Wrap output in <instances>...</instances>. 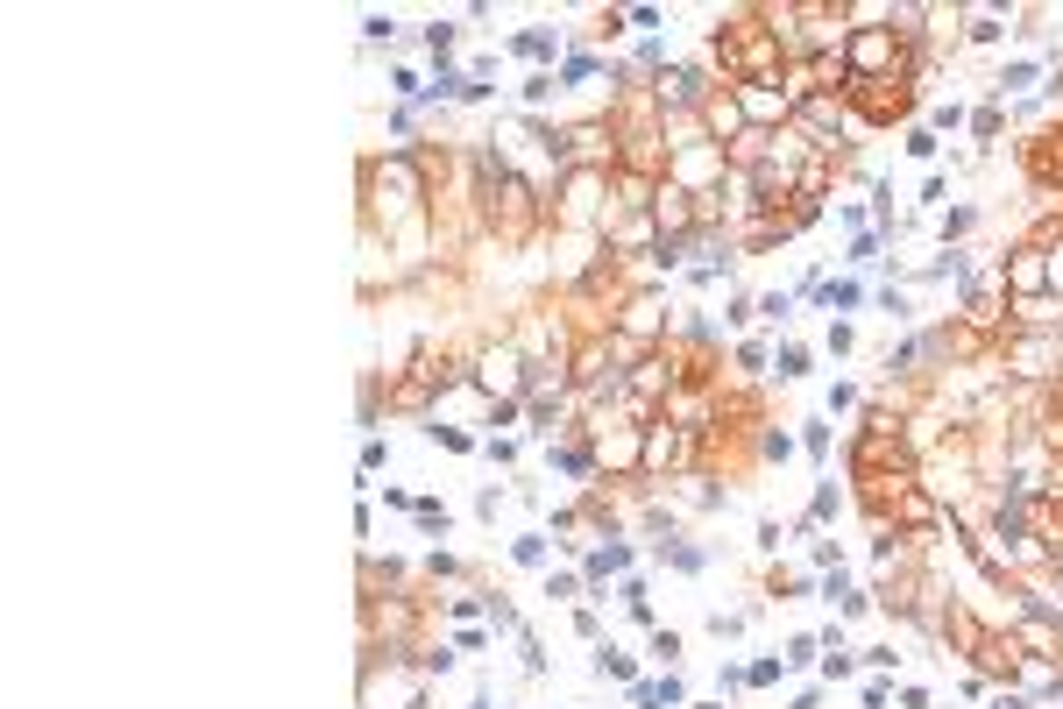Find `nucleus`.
<instances>
[{
    "instance_id": "9",
    "label": "nucleus",
    "mask_w": 1063,
    "mask_h": 709,
    "mask_svg": "<svg viewBox=\"0 0 1063 709\" xmlns=\"http://www.w3.org/2000/svg\"><path fill=\"white\" fill-rule=\"evenodd\" d=\"M454 43H461V29H454V22H426V50H433V57H447Z\"/></svg>"
},
{
    "instance_id": "18",
    "label": "nucleus",
    "mask_w": 1063,
    "mask_h": 709,
    "mask_svg": "<svg viewBox=\"0 0 1063 709\" xmlns=\"http://www.w3.org/2000/svg\"><path fill=\"white\" fill-rule=\"evenodd\" d=\"M759 454H766V461H787V454H794V440H787V433H780V426H773V433H766V440H759Z\"/></svg>"
},
{
    "instance_id": "1",
    "label": "nucleus",
    "mask_w": 1063,
    "mask_h": 709,
    "mask_svg": "<svg viewBox=\"0 0 1063 709\" xmlns=\"http://www.w3.org/2000/svg\"><path fill=\"white\" fill-rule=\"evenodd\" d=\"M709 57L723 64V86L730 93H745V86H780V71L794 64L780 29L766 15H723L716 36H709Z\"/></svg>"
},
{
    "instance_id": "7",
    "label": "nucleus",
    "mask_w": 1063,
    "mask_h": 709,
    "mask_svg": "<svg viewBox=\"0 0 1063 709\" xmlns=\"http://www.w3.org/2000/svg\"><path fill=\"white\" fill-rule=\"evenodd\" d=\"M511 561H518V568H546V539H539V532L511 539Z\"/></svg>"
},
{
    "instance_id": "15",
    "label": "nucleus",
    "mask_w": 1063,
    "mask_h": 709,
    "mask_svg": "<svg viewBox=\"0 0 1063 709\" xmlns=\"http://www.w3.org/2000/svg\"><path fill=\"white\" fill-rule=\"evenodd\" d=\"M964 36H971V43H1000V15H971Z\"/></svg>"
},
{
    "instance_id": "5",
    "label": "nucleus",
    "mask_w": 1063,
    "mask_h": 709,
    "mask_svg": "<svg viewBox=\"0 0 1063 709\" xmlns=\"http://www.w3.org/2000/svg\"><path fill=\"white\" fill-rule=\"evenodd\" d=\"M1035 78H1042V57H1014V64L1000 71V100H1007V93H1028Z\"/></svg>"
},
{
    "instance_id": "27",
    "label": "nucleus",
    "mask_w": 1063,
    "mask_h": 709,
    "mask_svg": "<svg viewBox=\"0 0 1063 709\" xmlns=\"http://www.w3.org/2000/svg\"><path fill=\"white\" fill-rule=\"evenodd\" d=\"M815 660V639H787V667H808Z\"/></svg>"
},
{
    "instance_id": "12",
    "label": "nucleus",
    "mask_w": 1063,
    "mask_h": 709,
    "mask_svg": "<svg viewBox=\"0 0 1063 709\" xmlns=\"http://www.w3.org/2000/svg\"><path fill=\"white\" fill-rule=\"evenodd\" d=\"M652 660L674 667V660H681V632H652Z\"/></svg>"
},
{
    "instance_id": "19",
    "label": "nucleus",
    "mask_w": 1063,
    "mask_h": 709,
    "mask_svg": "<svg viewBox=\"0 0 1063 709\" xmlns=\"http://www.w3.org/2000/svg\"><path fill=\"white\" fill-rule=\"evenodd\" d=\"M801 447H808L815 461H823V454H830V426H815V419H808V433H801Z\"/></svg>"
},
{
    "instance_id": "24",
    "label": "nucleus",
    "mask_w": 1063,
    "mask_h": 709,
    "mask_svg": "<svg viewBox=\"0 0 1063 709\" xmlns=\"http://www.w3.org/2000/svg\"><path fill=\"white\" fill-rule=\"evenodd\" d=\"M433 440H440V447H454V454H468V447H475L461 426H433Z\"/></svg>"
},
{
    "instance_id": "23",
    "label": "nucleus",
    "mask_w": 1063,
    "mask_h": 709,
    "mask_svg": "<svg viewBox=\"0 0 1063 709\" xmlns=\"http://www.w3.org/2000/svg\"><path fill=\"white\" fill-rule=\"evenodd\" d=\"M766 362H773L766 341H745V348H738V369H766Z\"/></svg>"
},
{
    "instance_id": "25",
    "label": "nucleus",
    "mask_w": 1063,
    "mask_h": 709,
    "mask_svg": "<svg viewBox=\"0 0 1063 709\" xmlns=\"http://www.w3.org/2000/svg\"><path fill=\"white\" fill-rule=\"evenodd\" d=\"M858 405V383H830V412H851Z\"/></svg>"
},
{
    "instance_id": "6",
    "label": "nucleus",
    "mask_w": 1063,
    "mask_h": 709,
    "mask_svg": "<svg viewBox=\"0 0 1063 709\" xmlns=\"http://www.w3.org/2000/svg\"><path fill=\"white\" fill-rule=\"evenodd\" d=\"M773 369H780V383H801V376H808V348H801V341H780V348H773Z\"/></svg>"
},
{
    "instance_id": "14",
    "label": "nucleus",
    "mask_w": 1063,
    "mask_h": 709,
    "mask_svg": "<svg viewBox=\"0 0 1063 709\" xmlns=\"http://www.w3.org/2000/svg\"><path fill=\"white\" fill-rule=\"evenodd\" d=\"M971 135L993 142V135H1000V107H978V114H971Z\"/></svg>"
},
{
    "instance_id": "4",
    "label": "nucleus",
    "mask_w": 1063,
    "mask_h": 709,
    "mask_svg": "<svg viewBox=\"0 0 1063 709\" xmlns=\"http://www.w3.org/2000/svg\"><path fill=\"white\" fill-rule=\"evenodd\" d=\"M553 50H560V36H553V29H518V36H511V57H532V64H553Z\"/></svg>"
},
{
    "instance_id": "13",
    "label": "nucleus",
    "mask_w": 1063,
    "mask_h": 709,
    "mask_svg": "<svg viewBox=\"0 0 1063 709\" xmlns=\"http://www.w3.org/2000/svg\"><path fill=\"white\" fill-rule=\"evenodd\" d=\"M929 128L943 135V128H964V107L957 100H943V107H929Z\"/></svg>"
},
{
    "instance_id": "11",
    "label": "nucleus",
    "mask_w": 1063,
    "mask_h": 709,
    "mask_svg": "<svg viewBox=\"0 0 1063 709\" xmlns=\"http://www.w3.org/2000/svg\"><path fill=\"white\" fill-rule=\"evenodd\" d=\"M596 71H603L596 57H567V64H560V86H582V78H596Z\"/></svg>"
},
{
    "instance_id": "21",
    "label": "nucleus",
    "mask_w": 1063,
    "mask_h": 709,
    "mask_svg": "<svg viewBox=\"0 0 1063 709\" xmlns=\"http://www.w3.org/2000/svg\"><path fill=\"white\" fill-rule=\"evenodd\" d=\"M546 596H560V603L582 596V575H546Z\"/></svg>"
},
{
    "instance_id": "20",
    "label": "nucleus",
    "mask_w": 1063,
    "mask_h": 709,
    "mask_svg": "<svg viewBox=\"0 0 1063 709\" xmlns=\"http://www.w3.org/2000/svg\"><path fill=\"white\" fill-rule=\"evenodd\" d=\"M851 263H879V234H851Z\"/></svg>"
},
{
    "instance_id": "16",
    "label": "nucleus",
    "mask_w": 1063,
    "mask_h": 709,
    "mask_svg": "<svg viewBox=\"0 0 1063 709\" xmlns=\"http://www.w3.org/2000/svg\"><path fill=\"white\" fill-rule=\"evenodd\" d=\"M759 312H766V320L780 327V320H787V312H794V298H787V291H766V298H759Z\"/></svg>"
},
{
    "instance_id": "8",
    "label": "nucleus",
    "mask_w": 1063,
    "mask_h": 709,
    "mask_svg": "<svg viewBox=\"0 0 1063 709\" xmlns=\"http://www.w3.org/2000/svg\"><path fill=\"white\" fill-rule=\"evenodd\" d=\"M660 554H667L681 575H702V568H709V554H702V546H660Z\"/></svg>"
},
{
    "instance_id": "22",
    "label": "nucleus",
    "mask_w": 1063,
    "mask_h": 709,
    "mask_svg": "<svg viewBox=\"0 0 1063 709\" xmlns=\"http://www.w3.org/2000/svg\"><path fill=\"white\" fill-rule=\"evenodd\" d=\"M950 234H971V206H950V213H943V242H950Z\"/></svg>"
},
{
    "instance_id": "2",
    "label": "nucleus",
    "mask_w": 1063,
    "mask_h": 709,
    "mask_svg": "<svg viewBox=\"0 0 1063 709\" xmlns=\"http://www.w3.org/2000/svg\"><path fill=\"white\" fill-rule=\"evenodd\" d=\"M858 78H901V86H915V29H893V22L851 29L844 36V86H858Z\"/></svg>"
},
{
    "instance_id": "10",
    "label": "nucleus",
    "mask_w": 1063,
    "mask_h": 709,
    "mask_svg": "<svg viewBox=\"0 0 1063 709\" xmlns=\"http://www.w3.org/2000/svg\"><path fill=\"white\" fill-rule=\"evenodd\" d=\"M879 312H886V320H915V305H908V291H893V284L879 291Z\"/></svg>"
},
{
    "instance_id": "17",
    "label": "nucleus",
    "mask_w": 1063,
    "mask_h": 709,
    "mask_svg": "<svg viewBox=\"0 0 1063 709\" xmlns=\"http://www.w3.org/2000/svg\"><path fill=\"white\" fill-rule=\"evenodd\" d=\"M908 156H922V164H929V156H936V128H908Z\"/></svg>"
},
{
    "instance_id": "26",
    "label": "nucleus",
    "mask_w": 1063,
    "mask_h": 709,
    "mask_svg": "<svg viewBox=\"0 0 1063 709\" xmlns=\"http://www.w3.org/2000/svg\"><path fill=\"white\" fill-rule=\"evenodd\" d=\"M624 22H631V29H645V36H652V29H660V22H667V15H660V8H631V15H624Z\"/></svg>"
},
{
    "instance_id": "3",
    "label": "nucleus",
    "mask_w": 1063,
    "mask_h": 709,
    "mask_svg": "<svg viewBox=\"0 0 1063 709\" xmlns=\"http://www.w3.org/2000/svg\"><path fill=\"white\" fill-rule=\"evenodd\" d=\"M844 107L865 128H886V121L915 114V86H901V78H858V86H844Z\"/></svg>"
}]
</instances>
